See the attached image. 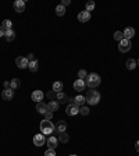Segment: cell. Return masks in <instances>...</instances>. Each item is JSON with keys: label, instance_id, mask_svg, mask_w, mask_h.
Wrapping results in <instances>:
<instances>
[{"label": "cell", "instance_id": "6da1fadb", "mask_svg": "<svg viewBox=\"0 0 139 156\" xmlns=\"http://www.w3.org/2000/svg\"><path fill=\"white\" fill-rule=\"evenodd\" d=\"M85 102L91 106H95L100 102V94L96 89H89L85 95Z\"/></svg>", "mask_w": 139, "mask_h": 156}, {"label": "cell", "instance_id": "7a4b0ae2", "mask_svg": "<svg viewBox=\"0 0 139 156\" xmlns=\"http://www.w3.org/2000/svg\"><path fill=\"white\" fill-rule=\"evenodd\" d=\"M86 86H89L91 89H95V88H97V86L100 85V77L97 75V74H89L88 77H86V81H85Z\"/></svg>", "mask_w": 139, "mask_h": 156}, {"label": "cell", "instance_id": "3957f363", "mask_svg": "<svg viewBox=\"0 0 139 156\" xmlns=\"http://www.w3.org/2000/svg\"><path fill=\"white\" fill-rule=\"evenodd\" d=\"M40 133L43 135H50L54 133V124L50 120H43L40 123Z\"/></svg>", "mask_w": 139, "mask_h": 156}, {"label": "cell", "instance_id": "277c9868", "mask_svg": "<svg viewBox=\"0 0 139 156\" xmlns=\"http://www.w3.org/2000/svg\"><path fill=\"white\" fill-rule=\"evenodd\" d=\"M132 47V43L131 40H128V39H123L121 42H120V45H118V50L121 52V53H127V52H129Z\"/></svg>", "mask_w": 139, "mask_h": 156}, {"label": "cell", "instance_id": "5b68a950", "mask_svg": "<svg viewBox=\"0 0 139 156\" xmlns=\"http://www.w3.org/2000/svg\"><path fill=\"white\" fill-rule=\"evenodd\" d=\"M16 64L17 67H20V68H25V67H28V59H27V56H18L16 59Z\"/></svg>", "mask_w": 139, "mask_h": 156}, {"label": "cell", "instance_id": "8992f818", "mask_svg": "<svg viewBox=\"0 0 139 156\" xmlns=\"http://www.w3.org/2000/svg\"><path fill=\"white\" fill-rule=\"evenodd\" d=\"M65 113H67L68 116H77L78 113H79V106H77L75 103H71V105H68V106H67Z\"/></svg>", "mask_w": 139, "mask_h": 156}, {"label": "cell", "instance_id": "52a82bcc", "mask_svg": "<svg viewBox=\"0 0 139 156\" xmlns=\"http://www.w3.org/2000/svg\"><path fill=\"white\" fill-rule=\"evenodd\" d=\"M65 130H67V123H65L64 120H60L57 124L54 125V133H56V134L65 133Z\"/></svg>", "mask_w": 139, "mask_h": 156}, {"label": "cell", "instance_id": "ba28073f", "mask_svg": "<svg viewBox=\"0 0 139 156\" xmlns=\"http://www.w3.org/2000/svg\"><path fill=\"white\" fill-rule=\"evenodd\" d=\"M45 144H46V138H45L43 134H36V135L33 137V145L42 146V145H45Z\"/></svg>", "mask_w": 139, "mask_h": 156}, {"label": "cell", "instance_id": "9c48e42d", "mask_svg": "<svg viewBox=\"0 0 139 156\" xmlns=\"http://www.w3.org/2000/svg\"><path fill=\"white\" fill-rule=\"evenodd\" d=\"M56 99L59 101V105H68L70 103V96H67V95L64 94V92H59L57 94V96H56Z\"/></svg>", "mask_w": 139, "mask_h": 156}, {"label": "cell", "instance_id": "30bf717a", "mask_svg": "<svg viewBox=\"0 0 139 156\" xmlns=\"http://www.w3.org/2000/svg\"><path fill=\"white\" fill-rule=\"evenodd\" d=\"M43 96H45V94L42 92V91H39V89H36V91H33L31 95V99L33 102H36V103H39V102H42V99H43Z\"/></svg>", "mask_w": 139, "mask_h": 156}, {"label": "cell", "instance_id": "8fae6325", "mask_svg": "<svg viewBox=\"0 0 139 156\" xmlns=\"http://www.w3.org/2000/svg\"><path fill=\"white\" fill-rule=\"evenodd\" d=\"M1 98H3V101H11L14 98V89H3Z\"/></svg>", "mask_w": 139, "mask_h": 156}, {"label": "cell", "instance_id": "7c38bea8", "mask_svg": "<svg viewBox=\"0 0 139 156\" xmlns=\"http://www.w3.org/2000/svg\"><path fill=\"white\" fill-rule=\"evenodd\" d=\"M91 20V13L89 11H81L79 14H78V21L79 23H88Z\"/></svg>", "mask_w": 139, "mask_h": 156}, {"label": "cell", "instance_id": "4fadbf2b", "mask_svg": "<svg viewBox=\"0 0 139 156\" xmlns=\"http://www.w3.org/2000/svg\"><path fill=\"white\" fill-rule=\"evenodd\" d=\"M57 145H59V140H57L54 135H52V137L47 138V148L49 149H56Z\"/></svg>", "mask_w": 139, "mask_h": 156}, {"label": "cell", "instance_id": "5bb4252c", "mask_svg": "<svg viewBox=\"0 0 139 156\" xmlns=\"http://www.w3.org/2000/svg\"><path fill=\"white\" fill-rule=\"evenodd\" d=\"M14 10H16L17 13L25 11V1L24 0H17V1H14Z\"/></svg>", "mask_w": 139, "mask_h": 156}, {"label": "cell", "instance_id": "9a60e30c", "mask_svg": "<svg viewBox=\"0 0 139 156\" xmlns=\"http://www.w3.org/2000/svg\"><path fill=\"white\" fill-rule=\"evenodd\" d=\"M85 86H86V84H85L84 79H77V81L74 82V89L78 91V92H82V91L85 89Z\"/></svg>", "mask_w": 139, "mask_h": 156}, {"label": "cell", "instance_id": "2e32d148", "mask_svg": "<svg viewBox=\"0 0 139 156\" xmlns=\"http://www.w3.org/2000/svg\"><path fill=\"white\" fill-rule=\"evenodd\" d=\"M123 35H124V39H128V40H129V39L135 35V29H134L132 27H128V28H125L123 31Z\"/></svg>", "mask_w": 139, "mask_h": 156}, {"label": "cell", "instance_id": "e0dca14e", "mask_svg": "<svg viewBox=\"0 0 139 156\" xmlns=\"http://www.w3.org/2000/svg\"><path fill=\"white\" fill-rule=\"evenodd\" d=\"M47 110H49V107H47L46 103H43V102H39V103H36V112H38V113H40V114H45Z\"/></svg>", "mask_w": 139, "mask_h": 156}, {"label": "cell", "instance_id": "ac0fdd59", "mask_svg": "<svg viewBox=\"0 0 139 156\" xmlns=\"http://www.w3.org/2000/svg\"><path fill=\"white\" fill-rule=\"evenodd\" d=\"M20 85H21L20 78H13L10 81V89H17V88H20Z\"/></svg>", "mask_w": 139, "mask_h": 156}, {"label": "cell", "instance_id": "d6986e66", "mask_svg": "<svg viewBox=\"0 0 139 156\" xmlns=\"http://www.w3.org/2000/svg\"><path fill=\"white\" fill-rule=\"evenodd\" d=\"M57 140H59V142H61V144H67V142L70 141V135L68 134H65V133H60Z\"/></svg>", "mask_w": 139, "mask_h": 156}, {"label": "cell", "instance_id": "ffe728a7", "mask_svg": "<svg viewBox=\"0 0 139 156\" xmlns=\"http://www.w3.org/2000/svg\"><path fill=\"white\" fill-rule=\"evenodd\" d=\"M74 103H75L77 106L81 107V106L85 103V96H82V95H78V96H75V98H74Z\"/></svg>", "mask_w": 139, "mask_h": 156}, {"label": "cell", "instance_id": "44dd1931", "mask_svg": "<svg viewBox=\"0 0 139 156\" xmlns=\"http://www.w3.org/2000/svg\"><path fill=\"white\" fill-rule=\"evenodd\" d=\"M59 102H56V101H52V102H49L47 103V107H49V110L50 112H56V110H59Z\"/></svg>", "mask_w": 139, "mask_h": 156}, {"label": "cell", "instance_id": "7402d4cb", "mask_svg": "<svg viewBox=\"0 0 139 156\" xmlns=\"http://www.w3.org/2000/svg\"><path fill=\"white\" fill-rule=\"evenodd\" d=\"M4 38L7 39L8 42L14 40V38H16V32L13 31V29H8V31H6V34H4Z\"/></svg>", "mask_w": 139, "mask_h": 156}, {"label": "cell", "instance_id": "603a6c76", "mask_svg": "<svg viewBox=\"0 0 139 156\" xmlns=\"http://www.w3.org/2000/svg\"><path fill=\"white\" fill-rule=\"evenodd\" d=\"M63 82H60V81H56L53 84V91L56 92V94H59V92H63Z\"/></svg>", "mask_w": 139, "mask_h": 156}, {"label": "cell", "instance_id": "cb8c5ba5", "mask_svg": "<svg viewBox=\"0 0 139 156\" xmlns=\"http://www.w3.org/2000/svg\"><path fill=\"white\" fill-rule=\"evenodd\" d=\"M28 68H29V71H32V73H36V71H38V60H32V62H29Z\"/></svg>", "mask_w": 139, "mask_h": 156}, {"label": "cell", "instance_id": "d4e9b609", "mask_svg": "<svg viewBox=\"0 0 139 156\" xmlns=\"http://www.w3.org/2000/svg\"><path fill=\"white\" fill-rule=\"evenodd\" d=\"M136 60H134V59H128L127 60V68L128 70H134V68H136Z\"/></svg>", "mask_w": 139, "mask_h": 156}, {"label": "cell", "instance_id": "484cf974", "mask_svg": "<svg viewBox=\"0 0 139 156\" xmlns=\"http://www.w3.org/2000/svg\"><path fill=\"white\" fill-rule=\"evenodd\" d=\"M56 14H57L59 17H63L64 14H65V7L61 6V4H59V6L56 7Z\"/></svg>", "mask_w": 139, "mask_h": 156}, {"label": "cell", "instance_id": "4316f807", "mask_svg": "<svg viewBox=\"0 0 139 156\" xmlns=\"http://www.w3.org/2000/svg\"><path fill=\"white\" fill-rule=\"evenodd\" d=\"M1 27L6 29V31H8V29H11V27H13V23L10 21V20H4L3 21V24H1Z\"/></svg>", "mask_w": 139, "mask_h": 156}, {"label": "cell", "instance_id": "83f0119b", "mask_svg": "<svg viewBox=\"0 0 139 156\" xmlns=\"http://www.w3.org/2000/svg\"><path fill=\"white\" fill-rule=\"evenodd\" d=\"M95 6H96V4H95V1H93V0L86 1V11H89V13H91L93 8H95Z\"/></svg>", "mask_w": 139, "mask_h": 156}, {"label": "cell", "instance_id": "f1b7e54d", "mask_svg": "<svg viewBox=\"0 0 139 156\" xmlns=\"http://www.w3.org/2000/svg\"><path fill=\"white\" fill-rule=\"evenodd\" d=\"M114 39H116V40H118V42H121V40L124 39L123 32H121V31H116V32H114Z\"/></svg>", "mask_w": 139, "mask_h": 156}, {"label": "cell", "instance_id": "f546056e", "mask_svg": "<svg viewBox=\"0 0 139 156\" xmlns=\"http://www.w3.org/2000/svg\"><path fill=\"white\" fill-rule=\"evenodd\" d=\"M79 113H81L82 116H88V114H89V107H86V106H81V107H79Z\"/></svg>", "mask_w": 139, "mask_h": 156}, {"label": "cell", "instance_id": "4dcf8cb0", "mask_svg": "<svg viewBox=\"0 0 139 156\" xmlns=\"http://www.w3.org/2000/svg\"><path fill=\"white\" fill-rule=\"evenodd\" d=\"M88 77V73L85 70H79L78 71V79H85Z\"/></svg>", "mask_w": 139, "mask_h": 156}, {"label": "cell", "instance_id": "1f68e13d", "mask_svg": "<svg viewBox=\"0 0 139 156\" xmlns=\"http://www.w3.org/2000/svg\"><path fill=\"white\" fill-rule=\"evenodd\" d=\"M46 96L50 99V101H54V99H56V96H57V94H56L54 91H49V92L46 94Z\"/></svg>", "mask_w": 139, "mask_h": 156}, {"label": "cell", "instance_id": "d6a6232c", "mask_svg": "<svg viewBox=\"0 0 139 156\" xmlns=\"http://www.w3.org/2000/svg\"><path fill=\"white\" fill-rule=\"evenodd\" d=\"M45 116V120H52L53 118V112H50V110H47L46 113L43 114Z\"/></svg>", "mask_w": 139, "mask_h": 156}, {"label": "cell", "instance_id": "836d02e7", "mask_svg": "<svg viewBox=\"0 0 139 156\" xmlns=\"http://www.w3.org/2000/svg\"><path fill=\"white\" fill-rule=\"evenodd\" d=\"M45 156H56V152H54V149H47L46 152H45Z\"/></svg>", "mask_w": 139, "mask_h": 156}, {"label": "cell", "instance_id": "e575fe53", "mask_svg": "<svg viewBox=\"0 0 139 156\" xmlns=\"http://www.w3.org/2000/svg\"><path fill=\"white\" fill-rule=\"evenodd\" d=\"M27 59H28V62H32V60H36V59H35V56H33V53H29V55L27 56Z\"/></svg>", "mask_w": 139, "mask_h": 156}, {"label": "cell", "instance_id": "d590c367", "mask_svg": "<svg viewBox=\"0 0 139 156\" xmlns=\"http://www.w3.org/2000/svg\"><path fill=\"white\" fill-rule=\"evenodd\" d=\"M4 34H6V29L0 25V38H1V36H4Z\"/></svg>", "mask_w": 139, "mask_h": 156}, {"label": "cell", "instance_id": "8d00e7d4", "mask_svg": "<svg viewBox=\"0 0 139 156\" xmlns=\"http://www.w3.org/2000/svg\"><path fill=\"white\" fill-rule=\"evenodd\" d=\"M70 3H71L70 0H63V1H61V6H64V7H65V6H68Z\"/></svg>", "mask_w": 139, "mask_h": 156}, {"label": "cell", "instance_id": "74e56055", "mask_svg": "<svg viewBox=\"0 0 139 156\" xmlns=\"http://www.w3.org/2000/svg\"><path fill=\"white\" fill-rule=\"evenodd\" d=\"M4 88L6 89H10V81H4Z\"/></svg>", "mask_w": 139, "mask_h": 156}, {"label": "cell", "instance_id": "f35d334b", "mask_svg": "<svg viewBox=\"0 0 139 156\" xmlns=\"http://www.w3.org/2000/svg\"><path fill=\"white\" fill-rule=\"evenodd\" d=\"M135 148H136V152H139V141L136 142V145H135Z\"/></svg>", "mask_w": 139, "mask_h": 156}, {"label": "cell", "instance_id": "ab89813d", "mask_svg": "<svg viewBox=\"0 0 139 156\" xmlns=\"http://www.w3.org/2000/svg\"><path fill=\"white\" fill-rule=\"evenodd\" d=\"M136 64H138V66H139V59H138V62H136Z\"/></svg>", "mask_w": 139, "mask_h": 156}, {"label": "cell", "instance_id": "60d3db41", "mask_svg": "<svg viewBox=\"0 0 139 156\" xmlns=\"http://www.w3.org/2000/svg\"><path fill=\"white\" fill-rule=\"evenodd\" d=\"M70 156H77V155H70Z\"/></svg>", "mask_w": 139, "mask_h": 156}]
</instances>
